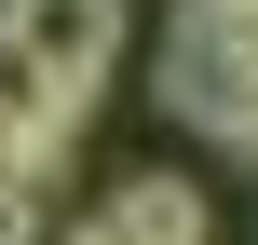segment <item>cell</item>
Wrapping results in <instances>:
<instances>
[{"label":"cell","instance_id":"6da1fadb","mask_svg":"<svg viewBox=\"0 0 258 245\" xmlns=\"http://www.w3.org/2000/svg\"><path fill=\"white\" fill-rule=\"evenodd\" d=\"M163 95L218 150H258V0H190L163 27Z\"/></svg>","mask_w":258,"mask_h":245},{"label":"cell","instance_id":"7a4b0ae2","mask_svg":"<svg viewBox=\"0 0 258 245\" xmlns=\"http://www.w3.org/2000/svg\"><path fill=\"white\" fill-rule=\"evenodd\" d=\"M0 27H14V41H27L82 109H95L109 68H122V0H0Z\"/></svg>","mask_w":258,"mask_h":245},{"label":"cell","instance_id":"3957f363","mask_svg":"<svg viewBox=\"0 0 258 245\" xmlns=\"http://www.w3.org/2000/svg\"><path fill=\"white\" fill-rule=\"evenodd\" d=\"M68 123H82V95L0 27V177H54L68 164Z\"/></svg>","mask_w":258,"mask_h":245},{"label":"cell","instance_id":"277c9868","mask_svg":"<svg viewBox=\"0 0 258 245\" xmlns=\"http://www.w3.org/2000/svg\"><path fill=\"white\" fill-rule=\"evenodd\" d=\"M95 232L109 245H218V218H204L190 177H122V191L95 205Z\"/></svg>","mask_w":258,"mask_h":245},{"label":"cell","instance_id":"5b68a950","mask_svg":"<svg viewBox=\"0 0 258 245\" xmlns=\"http://www.w3.org/2000/svg\"><path fill=\"white\" fill-rule=\"evenodd\" d=\"M0 245H41V177H0Z\"/></svg>","mask_w":258,"mask_h":245},{"label":"cell","instance_id":"8992f818","mask_svg":"<svg viewBox=\"0 0 258 245\" xmlns=\"http://www.w3.org/2000/svg\"><path fill=\"white\" fill-rule=\"evenodd\" d=\"M68 245H109V232H95V218H82V232H68Z\"/></svg>","mask_w":258,"mask_h":245},{"label":"cell","instance_id":"52a82bcc","mask_svg":"<svg viewBox=\"0 0 258 245\" xmlns=\"http://www.w3.org/2000/svg\"><path fill=\"white\" fill-rule=\"evenodd\" d=\"M245 164H258V150H245Z\"/></svg>","mask_w":258,"mask_h":245}]
</instances>
